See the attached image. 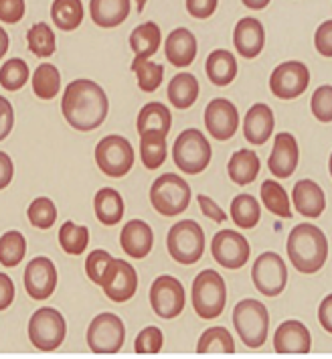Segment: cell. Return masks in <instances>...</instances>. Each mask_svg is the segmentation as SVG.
I'll use <instances>...</instances> for the list:
<instances>
[{
    "label": "cell",
    "instance_id": "6da1fadb",
    "mask_svg": "<svg viewBox=\"0 0 332 359\" xmlns=\"http://www.w3.org/2000/svg\"><path fill=\"white\" fill-rule=\"evenodd\" d=\"M61 112L69 126L79 133H92L104 124L110 112V100L93 79H74L61 100Z\"/></svg>",
    "mask_w": 332,
    "mask_h": 359
},
{
    "label": "cell",
    "instance_id": "7a4b0ae2",
    "mask_svg": "<svg viewBox=\"0 0 332 359\" xmlns=\"http://www.w3.org/2000/svg\"><path fill=\"white\" fill-rule=\"evenodd\" d=\"M288 258L300 274H316L328 258V240L320 227L300 224L288 236Z\"/></svg>",
    "mask_w": 332,
    "mask_h": 359
},
{
    "label": "cell",
    "instance_id": "3957f363",
    "mask_svg": "<svg viewBox=\"0 0 332 359\" xmlns=\"http://www.w3.org/2000/svg\"><path fill=\"white\" fill-rule=\"evenodd\" d=\"M233 325L245 347L259 349L270 333L268 306L256 299H243L233 309Z\"/></svg>",
    "mask_w": 332,
    "mask_h": 359
},
{
    "label": "cell",
    "instance_id": "277c9868",
    "mask_svg": "<svg viewBox=\"0 0 332 359\" xmlns=\"http://www.w3.org/2000/svg\"><path fill=\"white\" fill-rule=\"evenodd\" d=\"M191 299H193L195 313L201 319L205 321L217 319L225 311V303H227V286L221 274L211 268L199 272L197 278L193 280Z\"/></svg>",
    "mask_w": 332,
    "mask_h": 359
},
{
    "label": "cell",
    "instance_id": "5b68a950",
    "mask_svg": "<svg viewBox=\"0 0 332 359\" xmlns=\"http://www.w3.org/2000/svg\"><path fill=\"white\" fill-rule=\"evenodd\" d=\"M166 248L174 262L197 264L205 254V231L195 219H183L168 229Z\"/></svg>",
    "mask_w": 332,
    "mask_h": 359
},
{
    "label": "cell",
    "instance_id": "8992f818",
    "mask_svg": "<svg viewBox=\"0 0 332 359\" xmlns=\"http://www.w3.org/2000/svg\"><path fill=\"white\" fill-rule=\"evenodd\" d=\"M211 144L197 128H186L177 136L172 144V161L185 175H199L211 163Z\"/></svg>",
    "mask_w": 332,
    "mask_h": 359
},
{
    "label": "cell",
    "instance_id": "52a82bcc",
    "mask_svg": "<svg viewBox=\"0 0 332 359\" xmlns=\"http://www.w3.org/2000/svg\"><path fill=\"white\" fill-rule=\"evenodd\" d=\"M150 203L160 215L174 217L188 208L191 187L183 177L174 172H165L150 187Z\"/></svg>",
    "mask_w": 332,
    "mask_h": 359
},
{
    "label": "cell",
    "instance_id": "ba28073f",
    "mask_svg": "<svg viewBox=\"0 0 332 359\" xmlns=\"http://www.w3.org/2000/svg\"><path fill=\"white\" fill-rule=\"evenodd\" d=\"M95 163L97 169L106 177L122 179L134 167V149L128 138L120 134L104 136L95 147Z\"/></svg>",
    "mask_w": 332,
    "mask_h": 359
},
{
    "label": "cell",
    "instance_id": "9c48e42d",
    "mask_svg": "<svg viewBox=\"0 0 332 359\" xmlns=\"http://www.w3.org/2000/svg\"><path fill=\"white\" fill-rule=\"evenodd\" d=\"M67 335L65 317L51 306H41L29 321V339L39 351H55Z\"/></svg>",
    "mask_w": 332,
    "mask_h": 359
},
{
    "label": "cell",
    "instance_id": "30bf717a",
    "mask_svg": "<svg viewBox=\"0 0 332 359\" xmlns=\"http://www.w3.org/2000/svg\"><path fill=\"white\" fill-rule=\"evenodd\" d=\"M124 341L126 327L113 313H99L88 327V345L93 353H118Z\"/></svg>",
    "mask_w": 332,
    "mask_h": 359
},
{
    "label": "cell",
    "instance_id": "8fae6325",
    "mask_svg": "<svg viewBox=\"0 0 332 359\" xmlns=\"http://www.w3.org/2000/svg\"><path fill=\"white\" fill-rule=\"evenodd\" d=\"M185 286L179 278L162 274L150 286V306L160 319H177L185 311Z\"/></svg>",
    "mask_w": 332,
    "mask_h": 359
},
{
    "label": "cell",
    "instance_id": "7c38bea8",
    "mask_svg": "<svg viewBox=\"0 0 332 359\" xmlns=\"http://www.w3.org/2000/svg\"><path fill=\"white\" fill-rule=\"evenodd\" d=\"M251 280L263 297H277L288 284V268L276 252H263L251 268Z\"/></svg>",
    "mask_w": 332,
    "mask_h": 359
},
{
    "label": "cell",
    "instance_id": "4fadbf2b",
    "mask_svg": "<svg viewBox=\"0 0 332 359\" xmlns=\"http://www.w3.org/2000/svg\"><path fill=\"white\" fill-rule=\"evenodd\" d=\"M211 252L215 262L227 270H240L249 262L251 256L249 242L235 229H221L219 233H215L211 242Z\"/></svg>",
    "mask_w": 332,
    "mask_h": 359
},
{
    "label": "cell",
    "instance_id": "5bb4252c",
    "mask_svg": "<svg viewBox=\"0 0 332 359\" xmlns=\"http://www.w3.org/2000/svg\"><path fill=\"white\" fill-rule=\"evenodd\" d=\"M310 69L302 61L279 63L270 77V90L279 100H294L308 90Z\"/></svg>",
    "mask_w": 332,
    "mask_h": 359
},
{
    "label": "cell",
    "instance_id": "9a60e30c",
    "mask_svg": "<svg viewBox=\"0 0 332 359\" xmlns=\"http://www.w3.org/2000/svg\"><path fill=\"white\" fill-rule=\"evenodd\" d=\"M106 297L113 303H128L138 290V274L136 268L120 258H113L99 284Z\"/></svg>",
    "mask_w": 332,
    "mask_h": 359
},
{
    "label": "cell",
    "instance_id": "2e32d148",
    "mask_svg": "<svg viewBox=\"0 0 332 359\" xmlns=\"http://www.w3.org/2000/svg\"><path fill=\"white\" fill-rule=\"evenodd\" d=\"M205 128L215 140H229L240 128V112L227 97H215L205 108Z\"/></svg>",
    "mask_w": 332,
    "mask_h": 359
},
{
    "label": "cell",
    "instance_id": "e0dca14e",
    "mask_svg": "<svg viewBox=\"0 0 332 359\" xmlns=\"http://www.w3.org/2000/svg\"><path fill=\"white\" fill-rule=\"evenodd\" d=\"M25 288L33 301L49 299L57 288V268L47 256L33 258L25 268Z\"/></svg>",
    "mask_w": 332,
    "mask_h": 359
},
{
    "label": "cell",
    "instance_id": "ac0fdd59",
    "mask_svg": "<svg viewBox=\"0 0 332 359\" xmlns=\"http://www.w3.org/2000/svg\"><path fill=\"white\" fill-rule=\"evenodd\" d=\"M300 163V147L296 142V136L290 133L276 134L274 149L268 158V169L277 179H288L294 175Z\"/></svg>",
    "mask_w": 332,
    "mask_h": 359
},
{
    "label": "cell",
    "instance_id": "d6986e66",
    "mask_svg": "<svg viewBox=\"0 0 332 359\" xmlns=\"http://www.w3.org/2000/svg\"><path fill=\"white\" fill-rule=\"evenodd\" d=\"M233 45L235 51L245 59L258 57L265 47V29L261 20L256 17H243L237 20L233 31Z\"/></svg>",
    "mask_w": 332,
    "mask_h": 359
},
{
    "label": "cell",
    "instance_id": "ffe728a7",
    "mask_svg": "<svg viewBox=\"0 0 332 359\" xmlns=\"http://www.w3.org/2000/svg\"><path fill=\"white\" fill-rule=\"evenodd\" d=\"M274 349L277 353H310L312 335L308 327L300 321H284L276 329Z\"/></svg>",
    "mask_w": 332,
    "mask_h": 359
},
{
    "label": "cell",
    "instance_id": "44dd1931",
    "mask_svg": "<svg viewBox=\"0 0 332 359\" xmlns=\"http://www.w3.org/2000/svg\"><path fill=\"white\" fill-rule=\"evenodd\" d=\"M120 244H122V250L126 256L134 258V260H142L152 252L154 231L142 219H130L128 224L122 227Z\"/></svg>",
    "mask_w": 332,
    "mask_h": 359
},
{
    "label": "cell",
    "instance_id": "7402d4cb",
    "mask_svg": "<svg viewBox=\"0 0 332 359\" xmlns=\"http://www.w3.org/2000/svg\"><path fill=\"white\" fill-rule=\"evenodd\" d=\"M274 126H276V118L274 112L268 104H254L249 108V112L245 114L243 120V136L249 144L261 147L268 142V138L274 134Z\"/></svg>",
    "mask_w": 332,
    "mask_h": 359
},
{
    "label": "cell",
    "instance_id": "603a6c76",
    "mask_svg": "<svg viewBox=\"0 0 332 359\" xmlns=\"http://www.w3.org/2000/svg\"><path fill=\"white\" fill-rule=\"evenodd\" d=\"M197 51H199L197 37L185 27L170 31V35L166 37L165 55L174 67H188L195 61Z\"/></svg>",
    "mask_w": 332,
    "mask_h": 359
},
{
    "label": "cell",
    "instance_id": "cb8c5ba5",
    "mask_svg": "<svg viewBox=\"0 0 332 359\" xmlns=\"http://www.w3.org/2000/svg\"><path fill=\"white\" fill-rule=\"evenodd\" d=\"M292 199H294V208L298 213H302L304 217H320L326 209V195L318 183H314L312 179H302L294 185L292 191Z\"/></svg>",
    "mask_w": 332,
    "mask_h": 359
},
{
    "label": "cell",
    "instance_id": "d4e9b609",
    "mask_svg": "<svg viewBox=\"0 0 332 359\" xmlns=\"http://www.w3.org/2000/svg\"><path fill=\"white\" fill-rule=\"evenodd\" d=\"M130 0H92L90 15L92 20L102 29L120 27L130 17Z\"/></svg>",
    "mask_w": 332,
    "mask_h": 359
},
{
    "label": "cell",
    "instance_id": "484cf974",
    "mask_svg": "<svg viewBox=\"0 0 332 359\" xmlns=\"http://www.w3.org/2000/svg\"><path fill=\"white\" fill-rule=\"evenodd\" d=\"M93 211L99 224L104 226H118L124 217V199L111 187H104L93 197Z\"/></svg>",
    "mask_w": 332,
    "mask_h": 359
},
{
    "label": "cell",
    "instance_id": "4316f807",
    "mask_svg": "<svg viewBox=\"0 0 332 359\" xmlns=\"http://www.w3.org/2000/svg\"><path fill=\"white\" fill-rule=\"evenodd\" d=\"M205 72H207V77L211 79L213 86H219V88L229 86L237 77L235 55L227 49H215L211 55L207 57Z\"/></svg>",
    "mask_w": 332,
    "mask_h": 359
},
{
    "label": "cell",
    "instance_id": "83f0119b",
    "mask_svg": "<svg viewBox=\"0 0 332 359\" xmlns=\"http://www.w3.org/2000/svg\"><path fill=\"white\" fill-rule=\"evenodd\" d=\"M259 169H261V163H259V156L249 149H241V151L233 152L231 158H229V165H227V172H229V179L235 183V185H249L258 179Z\"/></svg>",
    "mask_w": 332,
    "mask_h": 359
},
{
    "label": "cell",
    "instance_id": "f1b7e54d",
    "mask_svg": "<svg viewBox=\"0 0 332 359\" xmlns=\"http://www.w3.org/2000/svg\"><path fill=\"white\" fill-rule=\"evenodd\" d=\"M199 79L193 74H177L170 79L166 95L177 110H188L199 97Z\"/></svg>",
    "mask_w": 332,
    "mask_h": 359
},
{
    "label": "cell",
    "instance_id": "f546056e",
    "mask_svg": "<svg viewBox=\"0 0 332 359\" xmlns=\"http://www.w3.org/2000/svg\"><path fill=\"white\" fill-rule=\"evenodd\" d=\"M162 43V33L160 27L152 20L138 25L132 33H130V49L134 51V55L140 59H150L158 51Z\"/></svg>",
    "mask_w": 332,
    "mask_h": 359
},
{
    "label": "cell",
    "instance_id": "4dcf8cb0",
    "mask_svg": "<svg viewBox=\"0 0 332 359\" xmlns=\"http://www.w3.org/2000/svg\"><path fill=\"white\" fill-rule=\"evenodd\" d=\"M170 126H172V114L160 102H150L138 114V122H136L138 134L154 130V133H162L168 136Z\"/></svg>",
    "mask_w": 332,
    "mask_h": 359
},
{
    "label": "cell",
    "instance_id": "1f68e13d",
    "mask_svg": "<svg viewBox=\"0 0 332 359\" xmlns=\"http://www.w3.org/2000/svg\"><path fill=\"white\" fill-rule=\"evenodd\" d=\"M166 154H168L166 134L154 133V130L140 134V158L148 170L160 169L165 165Z\"/></svg>",
    "mask_w": 332,
    "mask_h": 359
},
{
    "label": "cell",
    "instance_id": "d6a6232c",
    "mask_svg": "<svg viewBox=\"0 0 332 359\" xmlns=\"http://www.w3.org/2000/svg\"><path fill=\"white\" fill-rule=\"evenodd\" d=\"M51 20L57 29L65 33L79 29L83 22V2L81 0H53Z\"/></svg>",
    "mask_w": 332,
    "mask_h": 359
},
{
    "label": "cell",
    "instance_id": "836d02e7",
    "mask_svg": "<svg viewBox=\"0 0 332 359\" xmlns=\"http://www.w3.org/2000/svg\"><path fill=\"white\" fill-rule=\"evenodd\" d=\"M231 219L243 229H254L261 219V208L258 199L249 193H240L231 201Z\"/></svg>",
    "mask_w": 332,
    "mask_h": 359
},
{
    "label": "cell",
    "instance_id": "e575fe53",
    "mask_svg": "<svg viewBox=\"0 0 332 359\" xmlns=\"http://www.w3.org/2000/svg\"><path fill=\"white\" fill-rule=\"evenodd\" d=\"M261 201L268 211H272L277 217H284V219H290L292 217V208H290V197L286 189L274 181V179H268L261 183Z\"/></svg>",
    "mask_w": 332,
    "mask_h": 359
},
{
    "label": "cell",
    "instance_id": "d590c367",
    "mask_svg": "<svg viewBox=\"0 0 332 359\" xmlns=\"http://www.w3.org/2000/svg\"><path fill=\"white\" fill-rule=\"evenodd\" d=\"M61 90V74L55 65L41 63L33 72V92L39 100H53Z\"/></svg>",
    "mask_w": 332,
    "mask_h": 359
},
{
    "label": "cell",
    "instance_id": "8d00e7d4",
    "mask_svg": "<svg viewBox=\"0 0 332 359\" xmlns=\"http://www.w3.org/2000/svg\"><path fill=\"white\" fill-rule=\"evenodd\" d=\"M130 69L138 77V88L146 94L156 92L162 83V77H165V65L152 63L148 59H140V57H134Z\"/></svg>",
    "mask_w": 332,
    "mask_h": 359
},
{
    "label": "cell",
    "instance_id": "74e56055",
    "mask_svg": "<svg viewBox=\"0 0 332 359\" xmlns=\"http://www.w3.org/2000/svg\"><path fill=\"white\" fill-rule=\"evenodd\" d=\"M199 353H235V341L229 329L211 327L207 329L197 343Z\"/></svg>",
    "mask_w": 332,
    "mask_h": 359
},
{
    "label": "cell",
    "instance_id": "f35d334b",
    "mask_svg": "<svg viewBox=\"0 0 332 359\" xmlns=\"http://www.w3.org/2000/svg\"><path fill=\"white\" fill-rule=\"evenodd\" d=\"M90 244V229L85 226H77L74 222H65L59 229V246L65 254L81 256Z\"/></svg>",
    "mask_w": 332,
    "mask_h": 359
},
{
    "label": "cell",
    "instance_id": "ab89813d",
    "mask_svg": "<svg viewBox=\"0 0 332 359\" xmlns=\"http://www.w3.org/2000/svg\"><path fill=\"white\" fill-rule=\"evenodd\" d=\"M27 45L33 55L41 57V59L51 57L57 49L55 33L51 31V27L47 22H37L27 31Z\"/></svg>",
    "mask_w": 332,
    "mask_h": 359
},
{
    "label": "cell",
    "instance_id": "60d3db41",
    "mask_svg": "<svg viewBox=\"0 0 332 359\" xmlns=\"http://www.w3.org/2000/svg\"><path fill=\"white\" fill-rule=\"evenodd\" d=\"M27 254V240L20 231H6L0 236V264L15 268Z\"/></svg>",
    "mask_w": 332,
    "mask_h": 359
},
{
    "label": "cell",
    "instance_id": "b9f144b4",
    "mask_svg": "<svg viewBox=\"0 0 332 359\" xmlns=\"http://www.w3.org/2000/svg\"><path fill=\"white\" fill-rule=\"evenodd\" d=\"M29 77H31L29 65L22 59H17V57L8 59L0 67V86L6 92H19V90H22L27 86Z\"/></svg>",
    "mask_w": 332,
    "mask_h": 359
},
{
    "label": "cell",
    "instance_id": "7bdbcfd3",
    "mask_svg": "<svg viewBox=\"0 0 332 359\" xmlns=\"http://www.w3.org/2000/svg\"><path fill=\"white\" fill-rule=\"evenodd\" d=\"M29 222L39 229H51L57 222V208L49 197H37L27 209Z\"/></svg>",
    "mask_w": 332,
    "mask_h": 359
},
{
    "label": "cell",
    "instance_id": "ee69618b",
    "mask_svg": "<svg viewBox=\"0 0 332 359\" xmlns=\"http://www.w3.org/2000/svg\"><path fill=\"white\" fill-rule=\"evenodd\" d=\"M310 110L318 122H324V124L332 122V86L316 88L310 100Z\"/></svg>",
    "mask_w": 332,
    "mask_h": 359
},
{
    "label": "cell",
    "instance_id": "f6af8a7d",
    "mask_svg": "<svg viewBox=\"0 0 332 359\" xmlns=\"http://www.w3.org/2000/svg\"><path fill=\"white\" fill-rule=\"evenodd\" d=\"M162 343H165L162 331L152 325V327H146L138 333L134 349H136V353H160Z\"/></svg>",
    "mask_w": 332,
    "mask_h": 359
},
{
    "label": "cell",
    "instance_id": "bcb514c9",
    "mask_svg": "<svg viewBox=\"0 0 332 359\" xmlns=\"http://www.w3.org/2000/svg\"><path fill=\"white\" fill-rule=\"evenodd\" d=\"M111 260H113V256H111L110 252H106V250H93L92 254L85 258V272H88L92 283H95L97 286L102 284L104 274H106Z\"/></svg>",
    "mask_w": 332,
    "mask_h": 359
},
{
    "label": "cell",
    "instance_id": "7dc6e473",
    "mask_svg": "<svg viewBox=\"0 0 332 359\" xmlns=\"http://www.w3.org/2000/svg\"><path fill=\"white\" fill-rule=\"evenodd\" d=\"M25 0H0V20L6 25H17L25 17Z\"/></svg>",
    "mask_w": 332,
    "mask_h": 359
},
{
    "label": "cell",
    "instance_id": "c3c4849f",
    "mask_svg": "<svg viewBox=\"0 0 332 359\" xmlns=\"http://www.w3.org/2000/svg\"><path fill=\"white\" fill-rule=\"evenodd\" d=\"M314 47L322 57H332V19L324 20L314 33Z\"/></svg>",
    "mask_w": 332,
    "mask_h": 359
},
{
    "label": "cell",
    "instance_id": "681fc988",
    "mask_svg": "<svg viewBox=\"0 0 332 359\" xmlns=\"http://www.w3.org/2000/svg\"><path fill=\"white\" fill-rule=\"evenodd\" d=\"M219 0H186V13L195 19H209L215 15Z\"/></svg>",
    "mask_w": 332,
    "mask_h": 359
},
{
    "label": "cell",
    "instance_id": "f907efd6",
    "mask_svg": "<svg viewBox=\"0 0 332 359\" xmlns=\"http://www.w3.org/2000/svg\"><path fill=\"white\" fill-rule=\"evenodd\" d=\"M13 126H15L13 104L4 95H0V140H4L8 134L13 133Z\"/></svg>",
    "mask_w": 332,
    "mask_h": 359
},
{
    "label": "cell",
    "instance_id": "816d5d0a",
    "mask_svg": "<svg viewBox=\"0 0 332 359\" xmlns=\"http://www.w3.org/2000/svg\"><path fill=\"white\" fill-rule=\"evenodd\" d=\"M197 203H199V208L203 211L205 215L209 217V219H213V222H217V224H223L225 219H227V215H225V211H223L211 197H207V195H199L197 197Z\"/></svg>",
    "mask_w": 332,
    "mask_h": 359
},
{
    "label": "cell",
    "instance_id": "f5cc1de1",
    "mask_svg": "<svg viewBox=\"0 0 332 359\" xmlns=\"http://www.w3.org/2000/svg\"><path fill=\"white\" fill-rule=\"evenodd\" d=\"M15 301V284L8 274L0 272V311H6Z\"/></svg>",
    "mask_w": 332,
    "mask_h": 359
},
{
    "label": "cell",
    "instance_id": "db71d44e",
    "mask_svg": "<svg viewBox=\"0 0 332 359\" xmlns=\"http://www.w3.org/2000/svg\"><path fill=\"white\" fill-rule=\"evenodd\" d=\"M13 175H15V165H13L11 156L6 152L0 151V191L6 189L11 185Z\"/></svg>",
    "mask_w": 332,
    "mask_h": 359
},
{
    "label": "cell",
    "instance_id": "11a10c76",
    "mask_svg": "<svg viewBox=\"0 0 332 359\" xmlns=\"http://www.w3.org/2000/svg\"><path fill=\"white\" fill-rule=\"evenodd\" d=\"M318 321L322 325V329L332 335V294L324 297L318 306Z\"/></svg>",
    "mask_w": 332,
    "mask_h": 359
},
{
    "label": "cell",
    "instance_id": "9f6ffc18",
    "mask_svg": "<svg viewBox=\"0 0 332 359\" xmlns=\"http://www.w3.org/2000/svg\"><path fill=\"white\" fill-rule=\"evenodd\" d=\"M247 8H251V11H263L272 0H241Z\"/></svg>",
    "mask_w": 332,
    "mask_h": 359
},
{
    "label": "cell",
    "instance_id": "6f0895ef",
    "mask_svg": "<svg viewBox=\"0 0 332 359\" xmlns=\"http://www.w3.org/2000/svg\"><path fill=\"white\" fill-rule=\"evenodd\" d=\"M8 43H11V39H8V33L0 27V59L6 55V51H8Z\"/></svg>",
    "mask_w": 332,
    "mask_h": 359
},
{
    "label": "cell",
    "instance_id": "680465c9",
    "mask_svg": "<svg viewBox=\"0 0 332 359\" xmlns=\"http://www.w3.org/2000/svg\"><path fill=\"white\" fill-rule=\"evenodd\" d=\"M144 6H146V0H136V11H138V13H142Z\"/></svg>",
    "mask_w": 332,
    "mask_h": 359
},
{
    "label": "cell",
    "instance_id": "91938a15",
    "mask_svg": "<svg viewBox=\"0 0 332 359\" xmlns=\"http://www.w3.org/2000/svg\"><path fill=\"white\" fill-rule=\"evenodd\" d=\"M328 170H331V177H332V152H331V161H328Z\"/></svg>",
    "mask_w": 332,
    "mask_h": 359
}]
</instances>
